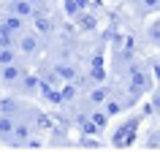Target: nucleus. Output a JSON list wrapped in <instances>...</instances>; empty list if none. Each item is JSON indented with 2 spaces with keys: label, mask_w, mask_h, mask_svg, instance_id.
<instances>
[{
  "label": "nucleus",
  "mask_w": 160,
  "mask_h": 152,
  "mask_svg": "<svg viewBox=\"0 0 160 152\" xmlns=\"http://www.w3.org/2000/svg\"><path fill=\"white\" fill-rule=\"evenodd\" d=\"M76 25H79V30H95V17H90V14H84V11H82V14H79V17H76Z\"/></svg>",
  "instance_id": "obj_13"
},
{
  "label": "nucleus",
  "mask_w": 160,
  "mask_h": 152,
  "mask_svg": "<svg viewBox=\"0 0 160 152\" xmlns=\"http://www.w3.org/2000/svg\"><path fill=\"white\" fill-rule=\"evenodd\" d=\"M27 73V68L22 65V63H8V65H0V82L3 84H17V82H22Z\"/></svg>",
  "instance_id": "obj_4"
},
{
  "label": "nucleus",
  "mask_w": 160,
  "mask_h": 152,
  "mask_svg": "<svg viewBox=\"0 0 160 152\" xmlns=\"http://www.w3.org/2000/svg\"><path fill=\"white\" fill-rule=\"evenodd\" d=\"M54 71H57V76H62V79H71V82H73L76 73H79L73 63H57V68H54Z\"/></svg>",
  "instance_id": "obj_10"
},
{
  "label": "nucleus",
  "mask_w": 160,
  "mask_h": 152,
  "mask_svg": "<svg viewBox=\"0 0 160 152\" xmlns=\"http://www.w3.org/2000/svg\"><path fill=\"white\" fill-rule=\"evenodd\" d=\"M38 35L35 30H22V33L17 35V49L22 57H38L41 54V41H38Z\"/></svg>",
  "instance_id": "obj_2"
},
{
  "label": "nucleus",
  "mask_w": 160,
  "mask_h": 152,
  "mask_svg": "<svg viewBox=\"0 0 160 152\" xmlns=\"http://www.w3.org/2000/svg\"><path fill=\"white\" fill-rule=\"evenodd\" d=\"M111 95V90H106V87H95L92 93H90V106H95V103H106V98Z\"/></svg>",
  "instance_id": "obj_12"
},
{
  "label": "nucleus",
  "mask_w": 160,
  "mask_h": 152,
  "mask_svg": "<svg viewBox=\"0 0 160 152\" xmlns=\"http://www.w3.org/2000/svg\"><path fill=\"white\" fill-rule=\"evenodd\" d=\"M8 11H14V14H19V17H25V19H33L41 8H38L35 3H30V0H11Z\"/></svg>",
  "instance_id": "obj_7"
},
{
  "label": "nucleus",
  "mask_w": 160,
  "mask_h": 152,
  "mask_svg": "<svg viewBox=\"0 0 160 152\" xmlns=\"http://www.w3.org/2000/svg\"><path fill=\"white\" fill-rule=\"evenodd\" d=\"M138 122H141V119L133 117V119H128L125 125H119L117 133L111 136L114 147H130V144H133V139H136V130H138Z\"/></svg>",
  "instance_id": "obj_3"
},
{
  "label": "nucleus",
  "mask_w": 160,
  "mask_h": 152,
  "mask_svg": "<svg viewBox=\"0 0 160 152\" xmlns=\"http://www.w3.org/2000/svg\"><path fill=\"white\" fill-rule=\"evenodd\" d=\"M17 122L19 117L17 114H11V111H0V141H11V136H14V130H17Z\"/></svg>",
  "instance_id": "obj_6"
},
{
  "label": "nucleus",
  "mask_w": 160,
  "mask_h": 152,
  "mask_svg": "<svg viewBox=\"0 0 160 152\" xmlns=\"http://www.w3.org/2000/svg\"><path fill=\"white\" fill-rule=\"evenodd\" d=\"M60 95H62V103H68V101H76V84L71 82V84H62V90H60Z\"/></svg>",
  "instance_id": "obj_14"
},
{
  "label": "nucleus",
  "mask_w": 160,
  "mask_h": 152,
  "mask_svg": "<svg viewBox=\"0 0 160 152\" xmlns=\"http://www.w3.org/2000/svg\"><path fill=\"white\" fill-rule=\"evenodd\" d=\"M90 114H92V119L95 122H98V128H106V117H109V114H106V111H90Z\"/></svg>",
  "instance_id": "obj_15"
},
{
  "label": "nucleus",
  "mask_w": 160,
  "mask_h": 152,
  "mask_svg": "<svg viewBox=\"0 0 160 152\" xmlns=\"http://www.w3.org/2000/svg\"><path fill=\"white\" fill-rule=\"evenodd\" d=\"M33 22H35V33H41V35H52L54 33V19L46 14V11H38L33 17Z\"/></svg>",
  "instance_id": "obj_8"
},
{
  "label": "nucleus",
  "mask_w": 160,
  "mask_h": 152,
  "mask_svg": "<svg viewBox=\"0 0 160 152\" xmlns=\"http://www.w3.org/2000/svg\"><path fill=\"white\" fill-rule=\"evenodd\" d=\"M152 79H155V76H152L138 60L130 65V71L122 76V90H119V95H122L125 103H128V109L136 106V103L141 101V95H147L152 90Z\"/></svg>",
  "instance_id": "obj_1"
},
{
  "label": "nucleus",
  "mask_w": 160,
  "mask_h": 152,
  "mask_svg": "<svg viewBox=\"0 0 160 152\" xmlns=\"http://www.w3.org/2000/svg\"><path fill=\"white\" fill-rule=\"evenodd\" d=\"M0 30H6V33H11V35H19L22 30H27V19L19 17V14H14V11H6L3 19H0Z\"/></svg>",
  "instance_id": "obj_5"
},
{
  "label": "nucleus",
  "mask_w": 160,
  "mask_h": 152,
  "mask_svg": "<svg viewBox=\"0 0 160 152\" xmlns=\"http://www.w3.org/2000/svg\"><path fill=\"white\" fill-rule=\"evenodd\" d=\"M133 8L138 11V14H155V11H160V0H133Z\"/></svg>",
  "instance_id": "obj_9"
},
{
  "label": "nucleus",
  "mask_w": 160,
  "mask_h": 152,
  "mask_svg": "<svg viewBox=\"0 0 160 152\" xmlns=\"http://www.w3.org/2000/svg\"><path fill=\"white\" fill-rule=\"evenodd\" d=\"M19 49L17 46H0V65H8V63H17Z\"/></svg>",
  "instance_id": "obj_11"
}]
</instances>
